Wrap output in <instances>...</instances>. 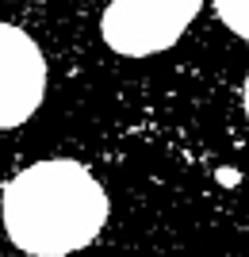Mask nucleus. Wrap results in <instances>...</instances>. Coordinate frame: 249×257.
<instances>
[{
  "mask_svg": "<svg viewBox=\"0 0 249 257\" xmlns=\"http://www.w3.org/2000/svg\"><path fill=\"white\" fill-rule=\"evenodd\" d=\"M215 12L234 35L249 39V0H215Z\"/></svg>",
  "mask_w": 249,
  "mask_h": 257,
  "instance_id": "20e7f679",
  "label": "nucleus"
},
{
  "mask_svg": "<svg viewBox=\"0 0 249 257\" xmlns=\"http://www.w3.org/2000/svg\"><path fill=\"white\" fill-rule=\"evenodd\" d=\"M203 0H111L104 12V43L115 54L146 58L169 50L195 20Z\"/></svg>",
  "mask_w": 249,
  "mask_h": 257,
  "instance_id": "f03ea898",
  "label": "nucleus"
},
{
  "mask_svg": "<svg viewBox=\"0 0 249 257\" xmlns=\"http://www.w3.org/2000/svg\"><path fill=\"white\" fill-rule=\"evenodd\" d=\"M241 100H245V115H249V77H245V88H241Z\"/></svg>",
  "mask_w": 249,
  "mask_h": 257,
  "instance_id": "39448f33",
  "label": "nucleus"
},
{
  "mask_svg": "<svg viewBox=\"0 0 249 257\" xmlns=\"http://www.w3.org/2000/svg\"><path fill=\"white\" fill-rule=\"evenodd\" d=\"M46 92L43 50L27 31L0 23V127H20Z\"/></svg>",
  "mask_w": 249,
  "mask_h": 257,
  "instance_id": "7ed1b4c3",
  "label": "nucleus"
},
{
  "mask_svg": "<svg viewBox=\"0 0 249 257\" xmlns=\"http://www.w3.org/2000/svg\"><path fill=\"white\" fill-rule=\"evenodd\" d=\"M108 223V192L81 161H35L4 188V226L23 253L65 257Z\"/></svg>",
  "mask_w": 249,
  "mask_h": 257,
  "instance_id": "f257e3e1",
  "label": "nucleus"
}]
</instances>
